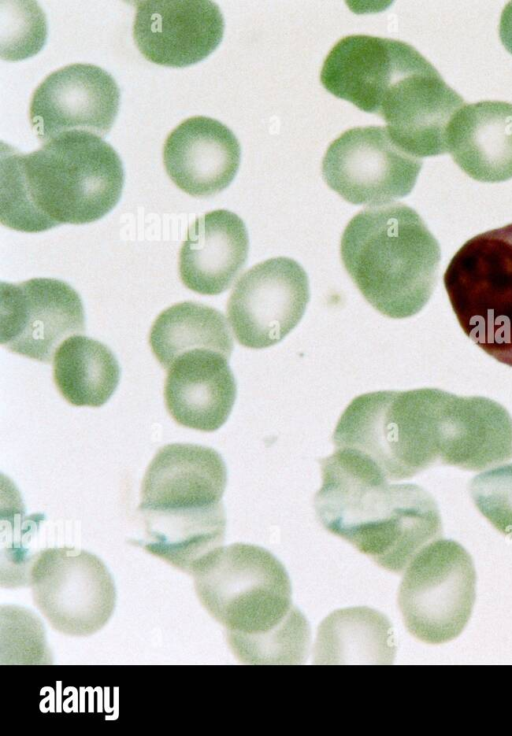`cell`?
I'll return each instance as SVG.
<instances>
[{
  "mask_svg": "<svg viewBox=\"0 0 512 736\" xmlns=\"http://www.w3.org/2000/svg\"><path fill=\"white\" fill-rule=\"evenodd\" d=\"M422 161L402 150L386 127H355L328 146L322 160L327 185L356 205L380 206L408 195Z\"/></svg>",
  "mask_w": 512,
  "mask_h": 736,
  "instance_id": "cell-10",
  "label": "cell"
},
{
  "mask_svg": "<svg viewBox=\"0 0 512 736\" xmlns=\"http://www.w3.org/2000/svg\"><path fill=\"white\" fill-rule=\"evenodd\" d=\"M153 354L168 369L182 354L209 349L230 358L233 350L224 315L210 306L186 301L172 305L155 319L149 334Z\"/></svg>",
  "mask_w": 512,
  "mask_h": 736,
  "instance_id": "cell-23",
  "label": "cell"
},
{
  "mask_svg": "<svg viewBox=\"0 0 512 736\" xmlns=\"http://www.w3.org/2000/svg\"><path fill=\"white\" fill-rule=\"evenodd\" d=\"M227 470L221 455L197 444L160 448L141 486L139 512L179 513L223 505Z\"/></svg>",
  "mask_w": 512,
  "mask_h": 736,
  "instance_id": "cell-15",
  "label": "cell"
},
{
  "mask_svg": "<svg viewBox=\"0 0 512 736\" xmlns=\"http://www.w3.org/2000/svg\"><path fill=\"white\" fill-rule=\"evenodd\" d=\"M443 284L465 335L512 367V223L466 241L450 260Z\"/></svg>",
  "mask_w": 512,
  "mask_h": 736,
  "instance_id": "cell-6",
  "label": "cell"
},
{
  "mask_svg": "<svg viewBox=\"0 0 512 736\" xmlns=\"http://www.w3.org/2000/svg\"><path fill=\"white\" fill-rule=\"evenodd\" d=\"M247 229L235 213L219 209L197 218L179 251L182 283L202 295L227 290L246 263Z\"/></svg>",
  "mask_w": 512,
  "mask_h": 736,
  "instance_id": "cell-18",
  "label": "cell"
},
{
  "mask_svg": "<svg viewBox=\"0 0 512 736\" xmlns=\"http://www.w3.org/2000/svg\"><path fill=\"white\" fill-rule=\"evenodd\" d=\"M123 184L120 157L90 132H65L26 155L2 143L0 221L28 233L91 223L115 207Z\"/></svg>",
  "mask_w": 512,
  "mask_h": 736,
  "instance_id": "cell-2",
  "label": "cell"
},
{
  "mask_svg": "<svg viewBox=\"0 0 512 736\" xmlns=\"http://www.w3.org/2000/svg\"><path fill=\"white\" fill-rule=\"evenodd\" d=\"M396 653L387 617L369 607L339 609L319 625L313 650L316 664H391Z\"/></svg>",
  "mask_w": 512,
  "mask_h": 736,
  "instance_id": "cell-21",
  "label": "cell"
},
{
  "mask_svg": "<svg viewBox=\"0 0 512 736\" xmlns=\"http://www.w3.org/2000/svg\"><path fill=\"white\" fill-rule=\"evenodd\" d=\"M240 156V144L232 131L205 116L181 122L163 147L168 176L194 197L212 196L228 187L239 168Z\"/></svg>",
  "mask_w": 512,
  "mask_h": 736,
  "instance_id": "cell-16",
  "label": "cell"
},
{
  "mask_svg": "<svg viewBox=\"0 0 512 736\" xmlns=\"http://www.w3.org/2000/svg\"><path fill=\"white\" fill-rule=\"evenodd\" d=\"M310 298L305 270L276 257L238 279L227 301V318L238 343L263 349L280 342L300 322Z\"/></svg>",
  "mask_w": 512,
  "mask_h": 736,
  "instance_id": "cell-11",
  "label": "cell"
},
{
  "mask_svg": "<svg viewBox=\"0 0 512 736\" xmlns=\"http://www.w3.org/2000/svg\"><path fill=\"white\" fill-rule=\"evenodd\" d=\"M446 144L453 161L472 179H511L512 104L489 100L463 105L449 123Z\"/></svg>",
  "mask_w": 512,
  "mask_h": 736,
  "instance_id": "cell-20",
  "label": "cell"
},
{
  "mask_svg": "<svg viewBox=\"0 0 512 736\" xmlns=\"http://www.w3.org/2000/svg\"><path fill=\"white\" fill-rule=\"evenodd\" d=\"M119 102V88L108 72L76 63L52 72L36 88L29 119L44 143L75 130L103 137L113 126Z\"/></svg>",
  "mask_w": 512,
  "mask_h": 736,
  "instance_id": "cell-13",
  "label": "cell"
},
{
  "mask_svg": "<svg viewBox=\"0 0 512 736\" xmlns=\"http://www.w3.org/2000/svg\"><path fill=\"white\" fill-rule=\"evenodd\" d=\"M440 463L481 471L512 458V417L498 402L450 393Z\"/></svg>",
  "mask_w": 512,
  "mask_h": 736,
  "instance_id": "cell-19",
  "label": "cell"
},
{
  "mask_svg": "<svg viewBox=\"0 0 512 736\" xmlns=\"http://www.w3.org/2000/svg\"><path fill=\"white\" fill-rule=\"evenodd\" d=\"M119 378L120 368L111 350L83 335L66 339L53 358L54 383L74 406H102L114 393Z\"/></svg>",
  "mask_w": 512,
  "mask_h": 736,
  "instance_id": "cell-22",
  "label": "cell"
},
{
  "mask_svg": "<svg viewBox=\"0 0 512 736\" xmlns=\"http://www.w3.org/2000/svg\"><path fill=\"white\" fill-rule=\"evenodd\" d=\"M469 491L479 512L512 538V463L476 475Z\"/></svg>",
  "mask_w": 512,
  "mask_h": 736,
  "instance_id": "cell-25",
  "label": "cell"
},
{
  "mask_svg": "<svg viewBox=\"0 0 512 736\" xmlns=\"http://www.w3.org/2000/svg\"><path fill=\"white\" fill-rule=\"evenodd\" d=\"M463 105L435 67L408 44L381 89L374 114L386 122L402 150L420 159L447 153V129Z\"/></svg>",
  "mask_w": 512,
  "mask_h": 736,
  "instance_id": "cell-9",
  "label": "cell"
},
{
  "mask_svg": "<svg viewBox=\"0 0 512 736\" xmlns=\"http://www.w3.org/2000/svg\"><path fill=\"white\" fill-rule=\"evenodd\" d=\"M133 38L150 62L186 67L205 59L222 40L224 19L207 0L136 1Z\"/></svg>",
  "mask_w": 512,
  "mask_h": 736,
  "instance_id": "cell-14",
  "label": "cell"
},
{
  "mask_svg": "<svg viewBox=\"0 0 512 736\" xmlns=\"http://www.w3.org/2000/svg\"><path fill=\"white\" fill-rule=\"evenodd\" d=\"M476 598V571L466 549L437 539L411 560L398 589V607L407 631L428 644L458 637Z\"/></svg>",
  "mask_w": 512,
  "mask_h": 736,
  "instance_id": "cell-7",
  "label": "cell"
},
{
  "mask_svg": "<svg viewBox=\"0 0 512 736\" xmlns=\"http://www.w3.org/2000/svg\"><path fill=\"white\" fill-rule=\"evenodd\" d=\"M47 22L36 1L0 2V56L18 61L37 54L45 44Z\"/></svg>",
  "mask_w": 512,
  "mask_h": 736,
  "instance_id": "cell-24",
  "label": "cell"
},
{
  "mask_svg": "<svg viewBox=\"0 0 512 736\" xmlns=\"http://www.w3.org/2000/svg\"><path fill=\"white\" fill-rule=\"evenodd\" d=\"M343 266L365 300L394 319L417 314L436 283L440 246L420 215L402 203L371 206L346 225Z\"/></svg>",
  "mask_w": 512,
  "mask_h": 736,
  "instance_id": "cell-4",
  "label": "cell"
},
{
  "mask_svg": "<svg viewBox=\"0 0 512 736\" xmlns=\"http://www.w3.org/2000/svg\"><path fill=\"white\" fill-rule=\"evenodd\" d=\"M499 37L506 50L512 54V1L508 2L502 10Z\"/></svg>",
  "mask_w": 512,
  "mask_h": 736,
  "instance_id": "cell-26",
  "label": "cell"
},
{
  "mask_svg": "<svg viewBox=\"0 0 512 736\" xmlns=\"http://www.w3.org/2000/svg\"><path fill=\"white\" fill-rule=\"evenodd\" d=\"M84 331L81 299L66 282L1 283L0 343L8 351L49 363L66 339Z\"/></svg>",
  "mask_w": 512,
  "mask_h": 736,
  "instance_id": "cell-12",
  "label": "cell"
},
{
  "mask_svg": "<svg viewBox=\"0 0 512 736\" xmlns=\"http://www.w3.org/2000/svg\"><path fill=\"white\" fill-rule=\"evenodd\" d=\"M196 595L225 628L231 652L245 664H301L310 627L292 603L283 564L251 544L219 546L192 569Z\"/></svg>",
  "mask_w": 512,
  "mask_h": 736,
  "instance_id": "cell-1",
  "label": "cell"
},
{
  "mask_svg": "<svg viewBox=\"0 0 512 736\" xmlns=\"http://www.w3.org/2000/svg\"><path fill=\"white\" fill-rule=\"evenodd\" d=\"M319 463L318 521L379 567L401 573L422 548L441 538L438 506L422 487L389 483L374 462L349 448H337Z\"/></svg>",
  "mask_w": 512,
  "mask_h": 736,
  "instance_id": "cell-3",
  "label": "cell"
},
{
  "mask_svg": "<svg viewBox=\"0 0 512 736\" xmlns=\"http://www.w3.org/2000/svg\"><path fill=\"white\" fill-rule=\"evenodd\" d=\"M28 585L38 610L64 635L95 634L114 612L112 575L100 558L83 549L55 547L36 553Z\"/></svg>",
  "mask_w": 512,
  "mask_h": 736,
  "instance_id": "cell-8",
  "label": "cell"
},
{
  "mask_svg": "<svg viewBox=\"0 0 512 736\" xmlns=\"http://www.w3.org/2000/svg\"><path fill=\"white\" fill-rule=\"evenodd\" d=\"M448 393L420 388L361 394L339 417L332 441L365 455L389 480L409 479L440 461Z\"/></svg>",
  "mask_w": 512,
  "mask_h": 736,
  "instance_id": "cell-5",
  "label": "cell"
},
{
  "mask_svg": "<svg viewBox=\"0 0 512 736\" xmlns=\"http://www.w3.org/2000/svg\"><path fill=\"white\" fill-rule=\"evenodd\" d=\"M228 360V356L214 350L194 349L171 364L164 383V401L177 424L213 432L227 421L237 394Z\"/></svg>",
  "mask_w": 512,
  "mask_h": 736,
  "instance_id": "cell-17",
  "label": "cell"
}]
</instances>
